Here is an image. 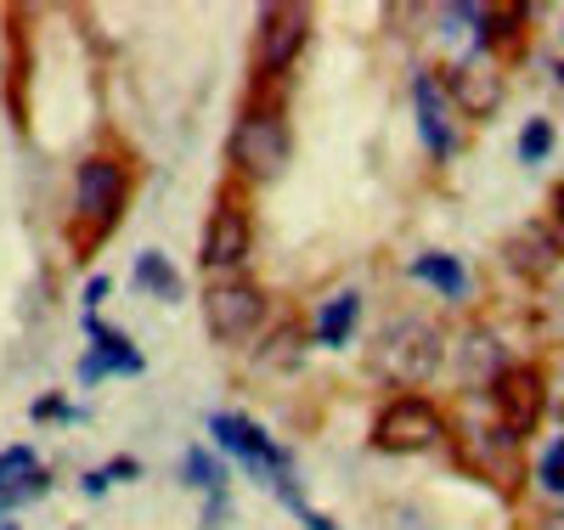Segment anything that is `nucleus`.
I'll return each mask as SVG.
<instances>
[{
	"label": "nucleus",
	"instance_id": "obj_1",
	"mask_svg": "<svg viewBox=\"0 0 564 530\" xmlns=\"http://www.w3.org/2000/svg\"><path fill=\"white\" fill-rule=\"evenodd\" d=\"M289 153H294V136L276 108H249L238 119V130H231V164L249 181H276L289 170Z\"/></svg>",
	"mask_w": 564,
	"mask_h": 530
},
{
	"label": "nucleus",
	"instance_id": "obj_2",
	"mask_svg": "<svg viewBox=\"0 0 564 530\" xmlns=\"http://www.w3.org/2000/svg\"><path fill=\"white\" fill-rule=\"evenodd\" d=\"M446 441V412L430 401V396H395L379 423H372V446L379 452H395V457H412V452H430Z\"/></svg>",
	"mask_w": 564,
	"mask_h": 530
},
{
	"label": "nucleus",
	"instance_id": "obj_3",
	"mask_svg": "<svg viewBox=\"0 0 564 530\" xmlns=\"http://www.w3.org/2000/svg\"><path fill=\"white\" fill-rule=\"evenodd\" d=\"M372 361H379V372H390L395 383H430L441 372V333L417 316H401V322L384 327Z\"/></svg>",
	"mask_w": 564,
	"mask_h": 530
},
{
	"label": "nucleus",
	"instance_id": "obj_4",
	"mask_svg": "<svg viewBox=\"0 0 564 530\" xmlns=\"http://www.w3.org/2000/svg\"><path fill=\"white\" fill-rule=\"evenodd\" d=\"M265 322V294L249 282H215L209 294H204V327L215 333L220 345H243L254 339Z\"/></svg>",
	"mask_w": 564,
	"mask_h": 530
},
{
	"label": "nucleus",
	"instance_id": "obj_5",
	"mask_svg": "<svg viewBox=\"0 0 564 530\" xmlns=\"http://www.w3.org/2000/svg\"><path fill=\"white\" fill-rule=\"evenodd\" d=\"M124 192H130V181H124V170L113 159H85L79 164V175H74V209L90 226V237H102L119 220Z\"/></svg>",
	"mask_w": 564,
	"mask_h": 530
},
{
	"label": "nucleus",
	"instance_id": "obj_6",
	"mask_svg": "<svg viewBox=\"0 0 564 530\" xmlns=\"http://www.w3.org/2000/svg\"><path fill=\"white\" fill-rule=\"evenodd\" d=\"M491 401L502 412L508 435L525 441L531 429L542 423V412H547V378H542V367H502L491 378Z\"/></svg>",
	"mask_w": 564,
	"mask_h": 530
},
{
	"label": "nucleus",
	"instance_id": "obj_7",
	"mask_svg": "<svg viewBox=\"0 0 564 530\" xmlns=\"http://www.w3.org/2000/svg\"><path fill=\"white\" fill-rule=\"evenodd\" d=\"M305 40H311V12L305 7H260V18H254V63L265 74L294 68Z\"/></svg>",
	"mask_w": 564,
	"mask_h": 530
},
{
	"label": "nucleus",
	"instance_id": "obj_8",
	"mask_svg": "<svg viewBox=\"0 0 564 530\" xmlns=\"http://www.w3.org/2000/svg\"><path fill=\"white\" fill-rule=\"evenodd\" d=\"M209 435H215V446H220L226 457H238L243 468H254L260 479H271V486H276V479H289V452L271 446L249 418H238V412H215V418H209Z\"/></svg>",
	"mask_w": 564,
	"mask_h": 530
},
{
	"label": "nucleus",
	"instance_id": "obj_9",
	"mask_svg": "<svg viewBox=\"0 0 564 530\" xmlns=\"http://www.w3.org/2000/svg\"><path fill=\"white\" fill-rule=\"evenodd\" d=\"M249 249H254V226H249V215L238 209V204H220L215 215H209V226H204V266L209 271H231V266H243L249 260Z\"/></svg>",
	"mask_w": 564,
	"mask_h": 530
},
{
	"label": "nucleus",
	"instance_id": "obj_10",
	"mask_svg": "<svg viewBox=\"0 0 564 530\" xmlns=\"http://www.w3.org/2000/svg\"><path fill=\"white\" fill-rule=\"evenodd\" d=\"M85 339H90V350H85V361H79V383H97V378H108V372H141V367H148L124 333L102 327L97 316H85Z\"/></svg>",
	"mask_w": 564,
	"mask_h": 530
},
{
	"label": "nucleus",
	"instance_id": "obj_11",
	"mask_svg": "<svg viewBox=\"0 0 564 530\" xmlns=\"http://www.w3.org/2000/svg\"><path fill=\"white\" fill-rule=\"evenodd\" d=\"M34 497H45V468H40L34 446H7L0 452V513H12Z\"/></svg>",
	"mask_w": 564,
	"mask_h": 530
},
{
	"label": "nucleus",
	"instance_id": "obj_12",
	"mask_svg": "<svg viewBox=\"0 0 564 530\" xmlns=\"http://www.w3.org/2000/svg\"><path fill=\"white\" fill-rule=\"evenodd\" d=\"M452 96H457V108H463L468 119H486V113H497V102H502V74H497L491 63H480V57H468V63L452 68Z\"/></svg>",
	"mask_w": 564,
	"mask_h": 530
},
{
	"label": "nucleus",
	"instance_id": "obj_13",
	"mask_svg": "<svg viewBox=\"0 0 564 530\" xmlns=\"http://www.w3.org/2000/svg\"><path fill=\"white\" fill-rule=\"evenodd\" d=\"M412 108H417V136H423V148L446 159V153L457 148V130H452V113H446V96H441V85H435L430 74H417Z\"/></svg>",
	"mask_w": 564,
	"mask_h": 530
},
{
	"label": "nucleus",
	"instance_id": "obj_14",
	"mask_svg": "<svg viewBox=\"0 0 564 530\" xmlns=\"http://www.w3.org/2000/svg\"><path fill=\"white\" fill-rule=\"evenodd\" d=\"M508 260H513V271H531V277H547L553 266H558V244L542 231V226H520L508 237Z\"/></svg>",
	"mask_w": 564,
	"mask_h": 530
},
{
	"label": "nucleus",
	"instance_id": "obj_15",
	"mask_svg": "<svg viewBox=\"0 0 564 530\" xmlns=\"http://www.w3.org/2000/svg\"><path fill=\"white\" fill-rule=\"evenodd\" d=\"M356 322H361V294L350 288V294H334V300L322 305V316H316V339L339 350L350 333H356Z\"/></svg>",
	"mask_w": 564,
	"mask_h": 530
},
{
	"label": "nucleus",
	"instance_id": "obj_16",
	"mask_svg": "<svg viewBox=\"0 0 564 530\" xmlns=\"http://www.w3.org/2000/svg\"><path fill=\"white\" fill-rule=\"evenodd\" d=\"M475 446H480V463H486V468H491V474L502 479V486H508L513 474H520V441H513L502 423L480 429V435H475Z\"/></svg>",
	"mask_w": 564,
	"mask_h": 530
},
{
	"label": "nucleus",
	"instance_id": "obj_17",
	"mask_svg": "<svg viewBox=\"0 0 564 530\" xmlns=\"http://www.w3.org/2000/svg\"><path fill=\"white\" fill-rule=\"evenodd\" d=\"M412 277H417V282H435L446 300H463V294H468V271H463L457 255H417V260H412Z\"/></svg>",
	"mask_w": 564,
	"mask_h": 530
},
{
	"label": "nucleus",
	"instance_id": "obj_18",
	"mask_svg": "<svg viewBox=\"0 0 564 530\" xmlns=\"http://www.w3.org/2000/svg\"><path fill=\"white\" fill-rule=\"evenodd\" d=\"M135 288H141V294H153V300H164V305L181 300V277H175V266H170L159 249L135 255Z\"/></svg>",
	"mask_w": 564,
	"mask_h": 530
},
{
	"label": "nucleus",
	"instance_id": "obj_19",
	"mask_svg": "<svg viewBox=\"0 0 564 530\" xmlns=\"http://www.w3.org/2000/svg\"><path fill=\"white\" fill-rule=\"evenodd\" d=\"M186 479H193L198 491H215V497L226 491V468L209 452H186Z\"/></svg>",
	"mask_w": 564,
	"mask_h": 530
},
{
	"label": "nucleus",
	"instance_id": "obj_20",
	"mask_svg": "<svg viewBox=\"0 0 564 530\" xmlns=\"http://www.w3.org/2000/svg\"><path fill=\"white\" fill-rule=\"evenodd\" d=\"M536 486H542L547 497H564V435L536 457Z\"/></svg>",
	"mask_w": 564,
	"mask_h": 530
},
{
	"label": "nucleus",
	"instance_id": "obj_21",
	"mask_svg": "<svg viewBox=\"0 0 564 530\" xmlns=\"http://www.w3.org/2000/svg\"><path fill=\"white\" fill-rule=\"evenodd\" d=\"M547 153H553V125H547V119H531V125L520 130V159H525V164H542Z\"/></svg>",
	"mask_w": 564,
	"mask_h": 530
},
{
	"label": "nucleus",
	"instance_id": "obj_22",
	"mask_svg": "<svg viewBox=\"0 0 564 530\" xmlns=\"http://www.w3.org/2000/svg\"><path fill=\"white\" fill-rule=\"evenodd\" d=\"M102 300H108V277H90V282H85V305L97 311Z\"/></svg>",
	"mask_w": 564,
	"mask_h": 530
},
{
	"label": "nucleus",
	"instance_id": "obj_23",
	"mask_svg": "<svg viewBox=\"0 0 564 530\" xmlns=\"http://www.w3.org/2000/svg\"><path fill=\"white\" fill-rule=\"evenodd\" d=\"M553 231H558V244H564V181L553 186Z\"/></svg>",
	"mask_w": 564,
	"mask_h": 530
},
{
	"label": "nucleus",
	"instance_id": "obj_24",
	"mask_svg": "<svg viewBox=\"0 0 564 530\" xmlns=\"http://www.w3.org/2000/svg\"><path fill=\"white\" fill-rule=\"evenodd\" d=\"M553 74H558V85H564V57H558V63H553Z\"/></svg>",
	"mask_w": 564,
	"mask_h": 530
},
{
	"label": "nucleus",
	"instance_id": "obj_25",
	"mask_svg": "<svg viewBox=\"0 0 564 530\" xmlns=\"http://www.w3.org/2000/svg\"><path fill=\"white\" fill-rule=\"evenodd\" d=\"M0 530H18V524H0Z\"/></svg>",
	"mask_w": 564,
	"mask_h": 530
}]
</instances>
